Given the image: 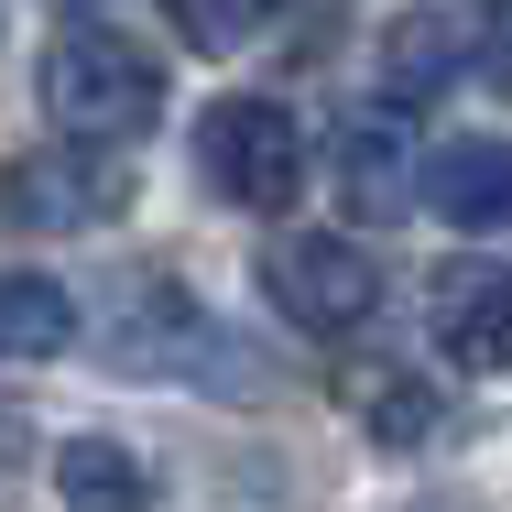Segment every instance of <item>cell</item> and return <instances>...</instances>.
I'll return each mask as SVG.
<instances>
[{
  "mask_svg": "<svg viewBox=\"0 0 512 512\" xmlns=\"http://www.w3.org/2000/svg\"><path fill=\"white\" fill-rule=\"evenodd\" d=\"M33 99L66 142H142L164 120V66L120 22H66L44 44V66H33Z\"/></svg>",
  "mask_w": 512,
  "mask_h": 512,
  "instance_id": "cell-1",
  "label": "cell"
},
{
  "mask_svg": "<svg viewBox=\"0 0 512 512\" xmlns=\"http://www.w3.org/2000/svg\"><path fill=\"white\" fill-rule=\"evenodd\" d=\"M197 175H207V197L240 207V218H284L306 197V120L284 99H218L197 120Z\"/></svg>",
  "mask_w": 512,
  "mask_h": 512,
  "instance_id": "cell-2",
  "label": "cell"
},
{
  "mask_svg": "<svg viewBox=\"0 0 512 512\" xmlns=\"http://www.w3.org/2000/svg\"><path fill=\"white\" fill-rule=\"evenodd\" d=\"M262 295L295 316V327H316V338H349V327H371V306H382V262L349 229H306V240H273L262 251Z\"/></svg>",
  "mask_w": 512,
  "mask_h": 512,
  "instance_id": "cell-3",
  "label": "cell"
},
{
  "mask_svg": "<svg viewBox=\"0 0 512 512\" xmlns=\"http://www.w3.org/2000/svg\"><path fill=\"white\" fill-rule=\"evenodd\" d=\"M414 153H425V142H414V99H393V88L360 99L349 120H338V175H327L338 207H349L360 229L414 218V207H425V197H414Z\"/></svg>",
  "mask_w": 512,
  "mask_h": 512,
  "instance_id": "cell-4",
  "label": "cell"
},
{
  "mask_svg": "<svg viewBox=\"0 0 512 512\" xmlns=\"http://www.w3.org/2000/svg\"><path fill=\"white\" fill-rule=\"evenodd\" d=\"M502 66V22L491 0H436V11H404L382 33V88L393 99H425V88H480Z\"/></svg>",
  "mask_w": 512,
  "mask_h": 512,
  "instance_id": "cell-5",
  "label": "cell"
},
{
  "mask_svg": "<svg viewBox=\"0 0 512 512\" xmlns=\"http://www.w3.org/2000/svg\"><path fill=\"white\" fill-rule=\"evenodd\" d=\"M131 207V175L109 164L99 142L77 153H11L0 164V218L11 229H88V218H120Z\"/></svg>",
  "mask_w": 512,
  "mask_h": 512,
  "instance_id": "cell-6",
  "label": "cell"
},
{
  "mask_svg": "<svg viewBox=\"0 0 512 512\" xmlns=\"http://www.w3.org/2000/svg\"><path fill=\"white\" fill-rule=\"evenodd\" d=\"M425 327H436V360H458V371H502V360H512V273L491 262V251L447 262Z\"/></svg>",
  "mask_w": 512,
  "mask_h": 512,
  "instance_id": "cell-7",
  "label": "cell"
},
{
  "mask_svg": "<svg viewBox=\"0 0 512 512\" xmlns=\"http://www.w3.org/2000/svg\"><path fill=\"white\" fill-rule=\"evenodd\" d=\"M414 197H436L447 229H469V240H491L512 218V153L491 131H447L436 153H414Z\"/></svg>",
  "mask_w": 512,
  "mask_h": 512,
  "instance_id": "cell-8",
  "label": "cell"
},
{
  "mask_svg": "<svg viewBox=\"0 0 512 512\" xmlns=\"http://www.w3.org/2000/svg\"><path fill=\"white\" fill-rule=\"evenodd\" d=\"M77 349V295L55 273H0V360H66Z\"/></svg>",
  "mask_w": 512,
  "mask_h": 512,
  "instance_id": "cell-9",
  "label": "cell"
},
{
  "mask_svg": "<svg viewBox=\"0 0 512 512\" xmlns=\"http://www.w3.org/2000/svg\"><path fill=\"white\" fill-rule=\"evenodd\" d=\"M55 491H66V502H153V469H142L120 436H66Z\"/></svg>",
  "mask_w": 512,
  "mask_h": 512,
  "instance_id": "cell-10",
  "label": "cell"
},
{
  "mask_svg": "<svg viewBox=\"0 0 512 512\" xmlns=\"http://www.w3.org/2000/svg\"><path fill=\"white\" fill-rule=\"evenodd\" d=\"M360 414H371L382 447H425V436H447V393L414 382V371H371V382H360Z\"/></svg>",
  "mask_w": 512,
  "mask_h": 512,
  "instance_id": "cell-11",
  "label": "cell"
},
{
  "mask_svg": "<svg viewBox=\"0 0 512 512\" xmlns=\"http://www.w3.org/2000/svg\"><path fill=\"white\" fill-rule=\"evenodd\" d=\"M186 327H197V316H186V295H175L164 273H142V306L120 316V327H109V360H120V371H164Z\"/></svg>",
  "mask_w": 512,
  "mask_h": 512,
  "instance_id": "cell-12",
  "label": "cell"
},
{
  "mask_svg": "<svg viewBox=\"0 0 512 512\" xmlns=\"http://www.w3.org/2000/svg\"><path fill=\"white\" fill-rule=\"evenodd\" d=\"M273 11H284V0H164L175 44H197V55H240V44H251Z\"/></svg>",
  "mask_w": 512,
  "mask_h": 512,
  "instance_id": "cell-13",
  "label": "cell"
},
{
  "mask_svg": "<svg viewBox=\"0 0 512 512\" xmlns=\"http://www.w3.org/2000/svg\"><path fill=\"white\" fill-rule=\"evenodd\" d=\"M22 447H33V414H22V404H0V480L22 469Z\"/></svg>",
  "mask_w": 512,
  "mask_h": 512,
  "instance_id": "cell-14",
  "label": "cell"
}]
</instances>
